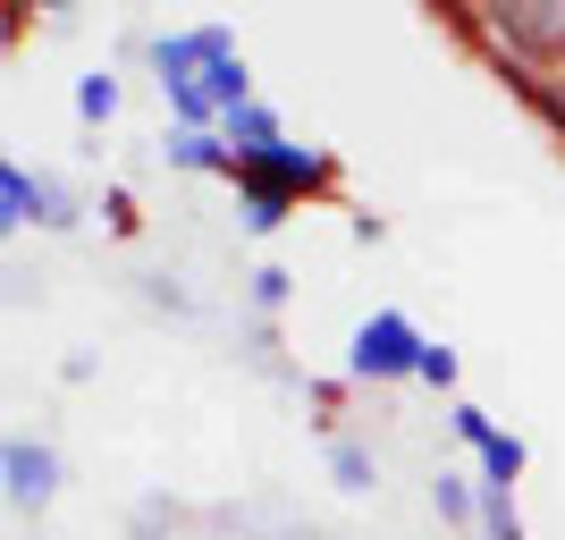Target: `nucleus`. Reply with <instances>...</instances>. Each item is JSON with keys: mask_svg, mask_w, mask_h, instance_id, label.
<instances>
[{"mask_svg": "<svg viewBox=\"0 0 565 540\" xmlns=\"http://www.w3.org/2000/svg\"><path fill=\"white\" fill-rule=\"evenodd\" d=\"M515 473H523V440H507V431H498V440L481 447V481H490V490H507Z\"/></svg>", "mask_w": 565, "mask_h": 540, "instance_id": "9", "label": "nucleus"}, {"mask_svg": "<svg viewBox=\"0 0 565 540\" xmlns=\"http://www.w3.org/2000/svg\"><path fill=\"white\" fill-rule=\"evenodd\" d=\"M330 481H338V490H372L380 473H372V456H363L354 440H338V447H330Z\"/></svg>", "mask_w": 565, "mask_h": 540, "instance_id": "8", "label": "nucleus"}, {"mask_svg": "<svg viewBox=\"0 0 565 540\" xmlns=\"http://www.w3.org/2000/svg\"><path fill=\"white\" fill-rule=\"evenodd\" d=\"M430 507H439L448 523H465V516H472V490L456 481V473H439V481H430Z\"/></svg>", "mask_w": 565, "mask_h": 540, "instance_id": "11", "label": "nucleus"}, {"mask_svg": "<svg viewBox=\"0 0 565 540\" xmlns=\"http://www.w3.org/2000/svg\"><path fill=\"white\" fill-rule=\"evenodd\" d=\"M169 161H178V169H220V161H228L236 169V152H228V144H212L203 127H186V136H169Z\"/></svg>", "mask_w": 565, "mask_h": 540, "instance_id": "7", "label": "nucleus"}, {"mask_svg": "<svg viewBox=\"0 0 565 540\" xmlns=\"http://www.w3.org/2000/svg\"><path fill=\"white\" fill-rule=\"evenodd\" d=\"M254 305H262V313L287 305V271H254Z\"/></svg>", "mask_w": 565, "mask_h": 540, "instance_id": "14", "label": "nucleus"}, {"mask_svg": "<svg viewBox=\"0 0 565 540\" xmlns=\"http://www.w3.org/2000/svg\"><path fill=\"white\" fill-rule=\"evenodd\" d=\"M43 9H60V0H43Z\"/></svg>", "mask_w": 565, "mask_h": 540, "instance_id": "15", "label": "nucleus"}, {"mask_svg": "<svg viewBox=\"0 0 565 540\" xmlns=\"http://www.w3.org/2000/svg\"><path fill=\"white\" fill-rule=\"evenodd\" d=\"M76 110H85V118L102 127V118L118 110V76H85V85H76Z\"/></svg>", "mask_w": 565, "mask_h": 540, "instance_id": "10", "label": "nucleus"}, {"mask_svg": "<svg viewBox=\"0 0 565 540\" xmlns=\"http://www.w3.org/2000/svg\"><path fill=\"white\" fill-rule=\"evenodd\" d=\"M236 178H245V203H279L287 187H321L330 161H321V152H296V144H270L254 161H236Z\"/></svg>", "mask_w": 565, "mask_h": 540, "instance_id": "2", "label": "nucleus"}, {"mask_svg": "<svg viewBox=\"0 0 565 540\" xmlns=\"http://www.w3.org/2000/svg\"><path fill=\"white\" fill-rule=\"evenodd\" d=\"M0 220H9V229H25V220H68V203H51L43 178H25V169L9 161L0 169Z\"/></svg>", "mask_w": 565, "mask_h": 540, "instance_id": "4", "label": "nucleus"}, {"mask_svg": "<svg viewBox=\"0 0 565 540\" xmlns=\"http://www.w3.org/2000/svg\"><path fill=\"white\" fill-rule=\"evenodd\" d=\"M414 380H430V389H448V380H456V354H448V347H423V372H414Z\"/></svg>", "mask_w": 565, "mask_h": 540, "instance_id": "13", "label": "nucleus"}, {"mask_svg": "<svg viewBox=\"0 0 565 540\" xmlns=\"http://www.w3.org/2000/svg\"><path fill=\"white\" fill-rule=\"evenodd\" d=\"M423 347H430V338H414V321H405V313H372V321L354 329L347 372H354V380H405V372H423Z\"/></svg>", "mask_w": 565, "mask_h": 540, "instance_id": "1", "label": "nucleus"}, {"mask_svg": "<svg viewBox=\"0 0 565 540\" xmlns=\"http://www.w3.org/2000/svg\"><path fill=\"white\" fill-rule=\"evenodd\" d=\"M220 136H228V152H236V161H254V152H270V144H279V118L262 110V102H245V110H228V118H220Z\"/></svg>", "mask_w": 565, "mask_h": 540, "instance_id": "5", "label": "nucleus"}, {"mask_svg": "<svg viewBox=\"0 0 565 540\" xmlns=\"http://www.w3.org/2000/svg\"><path fill=\"white\" fill-rule=\"evenodd\" d=\"M507 18L523 34H541V43H565V0H507Z\"/></svg>", "mask_w": 565, "mask_h": 540, "instance_id": "6", "label": "nucleus"}, {"mask_svg": "<svg viewBox=\"0 0 565 540\" xmlns=\"http://www.w3.org/2000/svg\"><path fill=\"white\" fill-rule=\"evenodd\" d=\"M0 465H9V507H18V516H43L51 490H60V456H51L43 440H9Z\"/></svg>", "mask_w": 565, "mask_h": 540, "instance_id": "3", "label": "nucleus"}, {"mask_svg": "<svg viewBox=\"0 0 565 540\" xmlns=\"http://www.w3.org/2000/svg\"><path fill=\"white\" fill-rule=\"evenodd\" d=\"M456 440H472V447H490L498 431H490V414H481V405H456Z\"/></svg>", "mask_w": 565, "mask_h": 540, "instance_id": "12", "label": "nucleus"}]
</instances>
